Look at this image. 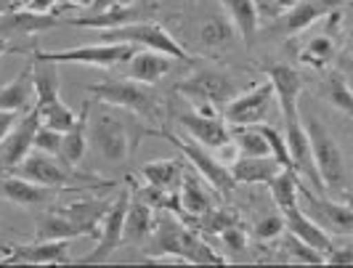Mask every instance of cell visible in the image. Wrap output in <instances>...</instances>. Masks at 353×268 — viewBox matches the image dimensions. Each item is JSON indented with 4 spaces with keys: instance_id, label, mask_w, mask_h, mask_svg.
Listing matches in <instances>:
<instances>
[{
    "instance_id": "obj_1",
    "label": "cell",
    "mask_w": 353,
    "mask_h": 268,
    "mask_svg": "<svg viewBox=\"0 0 353 268\" xmlns=\"http://www.w3.org/2000/svg\"><path fill=\"white\" fill-rule=\"evenodd\" d=\"M85 133H88V149L93 152L96 162H101L106 167H120L136 157L139 143L146 136H154V130H149L136 120V114L125 112V109L99 104L93 112V104L88 107V120H85Z\"/></svg>"
},
{
    "instance_id": "obj_2",
    "label": "cell",
    "mask_w": 353,
    "mask_h": 268,
    "mask_svg": "<svg viewBox=\"0 0 353 268\" xmlns=\"http://www.w3.org/2000/svg\"><path fill=\"white\" fill-rule=\"evenodd\" d=\"M301 123L305 127L314 167H316L324 192H332V197L337 199H348L351 173H348V160H345V152L337 141V136L324 125V120L316 112H303L301 109Z\"/></svg>"
},
{
    "instance_id": "obj_3",
    "label": "cell",
    "mask_w": 353,
    "mask_h": 268,
    "mask_svg": "<svg viewBox=\"0 0 353 268\" xmlns=\"http://www.w3.org/2000/svg\"><path fill=\"white\" fill-rule=\"evenodd\" d=\"M17 176L27 181H35L40 186L59 189V192H74V189H112L117 186L114 181H106L96 173H83L77 170V165H67L56 154H46L32 149L14 170Z\"/></svg>"
},
{
    "instance_id": "obj_4",
    "label": "cell",
    "mask_w": 353,
    "mask_h": 268,
    "mask_svg": "<svg viewBox=\"0 0 353 268\" xmlns=\"http://www.w3.org/2000/svg\"><path fill=\"white\" fill-rule=\"evenodd\" d=\"M85 90L99 104L125 109L146 123H162L165 104L154 85H146V83L130 80V77H106L101 83H88Z\"/></svg>"
},
{
    "instance_id": "obj_5",
    "label": "cell",
    "mask_w": 353,
    "mask_h": 268,
    "mask_svg": "<svg viewBox=\"0 0 353 268\" xmlns=\"http://www.w3.org/2000/svg\"><path fill=\"white\" fill-rule=\"evenodd\" d=\"M176 93L183 96L189 107H212L221 109L229 104L231 99L239 93L236 77L226 70L218 67H196L192 74H186L176 85Z\"/></svg>"
},
{
    "instance_id": "obj_6",
    "label": "cell",
    "mask_w": 353,
    "mask_h": 268,
    "mask_svg": "<svg viewBox=\"0 0 353 268\" xmlns=\"http://www.w3.org/2000/svg\"><path fill=\"white\" fill-rule=\"evenodd\" d=\"M101 40H106V43H130L136 48L157 51V54L170 56L176 61H192L189 48H183L168 27H162L152 19L130 21V24H123V27H112V30H101Z\"/></svg>"
},
{
    "instance_id": "obj_7",
    "label": "cell",
    "mask_w": 353,
    "mask_h": 268,
    "mask_svg": "<svg viewBox=\"0 0 353 268\" xmlns=\"http://www.w3.org/2000/svg\"><path fill=\"white\" fill-rule=\"evenodd\" d=\"M139 48L130 43H90V45H77L67 51H30L32 61H51V64H85V67H99L109 70L114 64H125Z\"/></svg>"
},
{
    "instance_id": "obj_8",
    "label": "cell",
    "mask_w": 353,
    "mask_h": 268,
    "mask_svg": "<svg viewBox=\"0 0 353 268\" xmlns=\"http://www.w3.org/2000/svg\"><path fill=\"white\" fill-rule=\"evenodd\" d=\"M154 136L173 143L178 152L186 157V162L194 165L196 176L202 181H208L218 194H231V192L236 189V183H234V178H231V173H229V165L218 160V154H212L210 149H205L202 143L192 141L189 136H186V138H183V136H176V133H170V130H165V127H162V130H154Z\"/></svg>"
},
{
    "instance_id": "obj_9",
    "label": "cell",
    "mask_w": 353,
    "mask_h": 268,
    "mask_svg": "<svg viewBox=\"0 0 353 268\" xmlns=\"http://www.w3.org/2000/svg\"><path fill=\"white\" fill-rule=\"evenodd\" d=\"M298 202L311 220H316L319 226L332 236H351L353 234V210L348 199L327 197L319 194L314 189H308L301 178V189H298Z\"/></svg>"
},
{
    "instance_id": "obj_10",
    "label": "cell",
    "mask_w": 353,
    "mask_h": 268,
    "mask_svg": "<svg viewBox=\"0 0 353 268\" xmlns=\"http://www.w3.org/2000/svg\"><path fill=\"white\" fill-rule=\"evenodd\" d=\"M128 199H130V186L125 183L123 189H120V197L106 207L104 218H101V223H99L96 247H93L88 255L72 260V263H77V266H99V263H109V258L123 247V220H125Z\"/></svg>"
},
{
    "instance_id": "obj_11",
    "label": "cell",
    "mask_w": 353,
    "mask_h": 268,
    "mask_svg": "<svg viewBox=\"0 0 353 268\" xmlns=\"http://www.w3.org/2000/svg\"><path fill=\"white\" fill-rule=\"evenodd\" d=\"M276 107V96L271 80L255 83L250 90H239L226 107L221 109V117L226 120V125H258L268 123L271 109Z\"/></svg>"
},
{
    "instance_id": "obj_12",
    "label": "cell",
    "mask_w": 353,
    "mask_h": 268,
    "mask_svg": "<svg viewBox=\"0 0 353 268\" xmlns=\"http://www.w3.org/2000/svg\"><path fill=\"white\" fill-rule=\"evenodd\" d=\"M236 37V30L229 21V17L223 14V8L215 3H202L199 11L194 14V21H192V40L202 51L208 54H215L221 48H226L234 43Z\"/></svg>"
},
{
    "instance_id": "obj_13",
    "label": "cell",
    "mask_w": 353,
    "mask_h": 268,
    "mask_svg": "<svg viewBox=\"0 0 353 268\" xmlns=\"http://www.w3.org/2000/svg\"><path fill=\"white\" fill-rule=\"evenodd\" d=\"M170 120L178 127H183L192 141L202 143L210 152L229 143V125L221 114H202V112H194L186 104L183 109H170Z\"/></svg>"
},
{
    "instance_id": "obj_14",
    "label": "cell",
    "mask_w": 353,
    "mask_h": 268,
    "mask_svg": "<svg viewBox=\"0 0 353 268\" xmlns=\"http://www.w3.org/2000/svg\"><path fill=\"white\" fill-rule=\"evenodd\" d=\"M6 250L8 252L0 258L3 266H64V263H72L70 239H35L30 245H14Z\"/></svg>"
},
{
    "instance_id": "obj_15",
    "label": "cell",
    "mask_w": 353,
    "mask_h": 268,
    "mask_svg": "<svg viewBox=\"0 0 353 268\" xmlns=\"http://www.w3.org/2000/svg\"><path fill=\"white\" fill-rule=\"evenodd\" d=\"M157 11V3L154 0H130L123 6H112L104 11H96V14H85V17H74L67 19V24L72 27H80V30H112V27H123L130 21H143V19H152Z\"/></svg>"
},
{
    "instance_id": "obj_16",
    "label": "cell",
    "mask_w": 353,
    "mask_h": 268,
    "mask_svg": "<svg viewBox=\"0 0 353 268\" xmlns=\"http://www.w3.org/2000/svg\"><path fill=\"white\" fill-rule=\"evenodd\" d=\"M348 0H298L290 8H284V14L271 27V32L282 37H292L308 30L314 21H319L321 17L332 14V11H343Z\"/></svg>"
},
{
    "instance_id": "obj_17",
    "label": "cell",
    "mask_w": 353,
    "mask_h": 268,
    "mask_svg": "<svg viewBox=\"0 0 353 268\" xmlns=\"http://www.w3.org/2000/svg\"><path fill=\"white\" fill-rule=\"evenodd\" d=\"M37 125H40V117H37L35 109H30V112H24L17 123H14L11 130L6 133V138L0 141V170H3V173H14L19 162L32 152Z\"/></svg>"
},
{
    "instance_id": "obj_18",
    "label": "cell",
    "mask_w": 353,
    "mask_h": 268,
    "mask_svg": "<svg viewBox=\"0 0 353 268\" xmlns=\"http://www.w3.org/2000/svg\"><path fill=\"white\" fill-rule=\"evenodd\" d=\"M0 194L11 205L24 207V210H46V207L53 205L59 189H48V186H40L35 181L21 178L17 173H8L6 178L0 181Z\"/></svg>"
},
{
    "instance_id": "obj_19",
    "label": "cell",
    "mask_w": 353,
    "mask_h": 268,
    "mask_svg": "<svg viewBox=\"0 0 353 268\" xmlns=\"http://www.w3.org/2000/svg\"><path fill=\"white\" fill-rule=\"evenodd\" d=\"M154 223H157L154 207L149 202H143L139 194L130 192L128 207H125V220H123V245H130V247L143 245L152 236V231H154Z\"/></svg>"
},
{
    "instance_id": "obj_20",
    "label": "cell",
    "mask_w": 353,
    "mask_h": 268,
    "mask_svg": "<svg viewBox=\"0 0 353 268\" xmlns=\"http://www.w3.org/2000/svg\"><path fill=\"white\" fill-rule=\"evenodd\" d=\"M282 215H284V231H287V234L298 236L301 242L311 245V247H314V250H319V252L332 250V245H335V236L324 231V229L319 226L316 220H311V218L305 215V210H303L301 205H292V207H287Z\"/></svg>"
},
{
    "instance_id": "obj_21",
    "label": "cell",
    "mask_w": 353,
    "mask_h": 268,
    "mask_svg": "<svg viewBox=\"0 0 353 268\" xmlns=\"http://www.w3.org/2000/svg\"><path fill=\"white\" fill-rule=\"evenodd\" d=\"M59 24H61V19L53 17V14H32V11H17L14 8L8 14H0V40L40 35V32H48Z\"/></svg>"
},
{
    "instance_id": "obj_22",
    "label": "cell",
    "mask_w": 353,
    "mask_h": 268,
    "mask_svg": "<svg viewBox=\"0 0 353 268\" xmlns=\"http://www.w3.org/2000/svg\"><path fill=\"white\" fill-rule=\"evenodd\" d=\"M80 236H93V231H90L88 226H83L67 207L40 213V218H37L35 239H70V242H74Z\"/></svg>"
},
{
    "instance_id": "obj_23",
    "label": "cell",
    "mask_w": 353,
    "mask_h": 268,
    "mask_svg": "<svg viewBox=\"0 0 353 268\" xmlns=\"http://www.w3.org/2000/svg\"><path fill=\"white\" fill-rule=\"evenodd\" d=\"M205 181L194 176V173H186L183 170V178H181V186H178V207H181V218L194 223L196 218L208 213L210 207H215L212 202V194L202 186Z\"/></svg>"
},
{
    "instance_id": "obj_24",
    "label": "cell",
    "mask_w": 353,
    "mask_h": 268,
    "mask_svg": "<svg viewBox=\"0 0 353 268\" xmlns=\"http://www.w3.org/2000/svg\"><path fill=\"white\" fill-rule=\"evenodd\" d=\"M139 178L162 194H176L181 178H183V162L178 157H162V160L143 162L139 167Z\"/></svg>"
},
{
    "instance_id": "obj_25",
    "label": "cell",
    "mask_w": 353,
    "mask_h": 268,
    "mask_svg": "<svg viewBox=\"0 0 353 268\" xmlns=\"http://www.w3.org/2000/svg\"><path fill=\"white\" fill-rule=\"evenodd\" d=\"M279 170H282V165L274 157H245V154H236L229 162V173L236 186H258V183L265 186Z\"/></svg>"
},
{
    "instance_id": "obj_26",
    "label": "cell",
    "mask_w": 353,
    "mask_h": 268,
    "mask_svg": "<svg viewBox=\"0 0 353 268\" xmlns=\"http://www.w3.org/2000/svg\"><path fill=\"white\" fill-rule=\"evenodd\" d=\"M125 64H128V77H130V80H139V83H146V85H157L162 77L170 74L176 59H170V56H165V54H157V51L139 48Z\"/></svg>"
},
{
    "instance_id": "obj_27",
    "label": "cell",
    "mask_w": 353,
    "mask_h": 268,
    "mask_svg": "<svg viewBox=\"0 0 353 268\" xmlns=\"http://www.w3.org/2000/svg\"><path fill=\"white\" fill-rule=\"evenodd\" d=\"M35 107V88H32V64L24 67L14 80L0 85V109L24 114Z\"/></svg>"
},
{
    "instance_id": "obj_28",
    "label": "cell",
    "mask_w": 353,
    "mask_h": 268,
    "mask_svg": "<svg viewBox=\"0 0 353 268\" xmlns=\"http://www.w3.org/2000/svg\"><path fill=\"white\" fill-rule=\"evenodd\" d=\"M218 6L223 8V14L229 17V21L234 24L236 35L242 37L245 43H252L258 37L261 30V14L255 0H218Z\"/></svg>"
},
{
    "instance_id": "obj_29",
    "label": "cell",
    "mask_w": 353,
    "mask_h": 268,
    "mask_svg": "<svg viewBox=\"0 0 353 268\" xmlns=\"http://www.w3.org/2000/svg\"><path fill=\"white\" fill-rule=\"evenodd\" d=\"M88 107H90V101H85L83 109H80V114H77V120L61 133V146H59V154H56V157H61L67 165H80L83 157L88 154V133H85Z\"/></svg>"
},
{
    "instance_id": "obj_30",
    "label": "cell",
    "mask_w": 353,
    "mask_h": 268,
    "mask_svg": "<svg viewBox=\"0 0 353 268\" xmlns=\"http://www.w3.org/2000/svg\"><path fill=\"white\" fill-rule=\"evenodd\" d=\"M295 59H298L301 64H305V67H311V70H324V67H330L337 59L335 37H330V35L305 37L303 43L295 45Z\"/></svg>"
},
{
    "instance_id": "obj_31",
    "label": "cell",
    "mask_w": 353,
    "mask_h": 268,
    "mask_svg": "<svg viewBox=\"0 0 353 268\" xmlns=\"http://www.w3.org/2000/svg\"><path fill=\"white\" fill-rule=\"evenodd\" d=\"M319 96H321L327 104H332L337 112H343L345 117L353 114V93H351V88H348L345 72L332 70L330 74H324V77L319 80Z\"/></svg>"
},
{
    "instance_id": "obj_32",
    "label": "cell",
    "mask_w": 353,
    "mask_h": 268,
    "mask_svg": "<svg viewBox=\"0 0 353 268\" xmlns=\"http://www.w3.org/2000/svg\"><path fill=\"white\" fill-rule=\"evenodd\" d=\"M271 189V202L276 205V210L284 213L287 207L292 205H301L298 202V189H301V176L295 173V167H282L274 178L265 183Z\"/></svg>"
},
{
    "instance_id": "obj_33",
    "label": "cell",
    "mask_w": 353,
    "mask_h": 268,
    "mask_svg": "<svg viewBox=\"0 0 353 268\" xmlns=\"http://www.w3.org/2000/svg\"><path fill=\"white\" fill-rule=\"evenodd\" d=\"M229 141L236 149V154L245 157H271L268 143L255 125H229Z\"/></svg>"
},
{
    "instance_id": "obj_34",
    "label": "cell",
    "mask_w": 353,
    "mask_h": 268,
    "mask_svg": "<svg viewBox=\"0 0 353 268\" xmlns=\"http://www.w3.org/2000/svg\"><path fill=\"white\" fill-rule=\"evenodd\" d=\"M279 239H282V247L276 250V252H282V258H279V260L303 263V266H324V252L314 250L311 245L301 242L298 236H292V234L284 231Z\"/></svg>"
},
{
    "instance_id": "obj_35",
    "label": "cell",
    "mask_w": 353,
    "mask_h": 268,
    "mask_svg": "<svg viewBox=\"0 0 353 268\" xmlns=\"http://www.w3.org/2000/svg\"><path fill=\"white\" fill-rule=\"evenodd\" d=\"M32 109H35L37 117H40V125H48L53 130H61V133L77 120V112L70 104H64L61 96L48 101V104H40V107H32Z\"/></svg>"
},
{
    "instance_id": "obj_36",
    "label": "cell",
    "mask_w": 353,
    "mask_h": 268,
    "mask_svg": "<svg viewBox=\"0 0 353 268\" xmlns=\"http://www.w3.org/2000/svg\"><path fill=\"white\" fill-rule=\"evenodd\" d=\"M221 242H223V250H226V263L229 260H248L250 255V242L248 231L239 226V223H231L221 231Z\"/></svg>"
},
{
    "instance_id": "obj_37",
    "label": "cell",
    "mask_w": 353,
    "mask_h": 268,
    "mask_svg": "<svg viewBox=\"0 0 353 268\" xmlns=\"http://www.w3.org/2000/svg\"><path fill=\"white\" fill-rule=\"evenodd\" d=\"M284 234V215L279 210H271V213H261L252 220V236L258 242H276Z\"/></svg>"
},
{
    "instance_id": "obj_38",
    "label": "cell",
    "mask_w": 353,
    "mask_h": 268,
    "mask_svg": "<svg viewBox=\"0 0 353 268\" xmlns=\"http://www.w3.org/2000/svg\"><path fill=\"white\" fill-rule=\"evenodd\" d=\"M255 127L261 130V136H263L265 143H268L271 157L279 162L282 167H292V157H290V149H287V141H284L282 133H279L274 125H268V123H258Z\"/></svg>"
},
{
    "instance_id": "obj_39",
    "label": "cell",
    "mask_w": 353,
    "mask_h": 268,
    "mask_svg": "<svg viewBox=\"0 0 353 268\" xmlns=\"http://www.w3.org/2000/svg\"><path fill=\"white\" fill-rule=\"evenodd\" d=\"M59 146H61V130H53L48 125H37L32 149L46 152V154H59Z\"/></svg>"
},
{
    "instance_id": "obj_40",
    "label": "cell",
    "mask_w": 353,
    "mask_h": 268,
    "mask_svg": "<svg viewBox=\"0 0 353 268\" xmlns=\"http://www.w3.org/2000/svg\"><path fill=\"white\" fill-rule=\"evenodd\" d=\"M324 266H353V247L351 245H343L324 252Z\"/></svg>"
},
{
    "instance_id": "obj_41",
    "label": "cell",
    "mask_w": 353,
    "mask_h": 268,
    "mask_svg": "<svg viewBox=\"0 0 353 268\" xmlns=\"http://www.w3.org/2000/svg\"><path fill=\"white\" fill-rule=\"evenodd\" d=\"M27 11L32 14H53L56 11V0H24Z\"/></svg>"
},
{
    "instance_id": "obj_42",
    "label": "cell",
    "mask_w": 353,
    "mask_h": 268,
    "mask_svg": "<svg viewBox=\"0 0 353 268\" xmlns=\"http://www.w3.org/2000/svg\"><path fill=\"white\" fill-rule=\"evenodd\" d=\"M19 117H21V114H17V112H3V109H0V141L6 138V133L14 127V123H17Z\"/></svg>"
},
{
    "instance_id": "obj_43",
    "label": "cell",
    "mask_w": 353,
    "mask_h": 268,
    "mask_svg": "<svg viewBox=\"0 0 353 268\" xmlns=\"http://www.w3.org/2000/svg\"><path fill=\"white\" fill-rule=\"evenodd\" d=\"M72 8H80V11H90L93 8V0H64Z\"/></svg>"
},
{
    "instance_id": "obj_44",
    "label": "cell",
    "mask_w": 353,
    "mask_h": 268,
    "mask_svg": "<svg viewBox=\"0 0 353 268\" xmlns=\"http://www.w3.org/2000/svg\"><path fill=\"white\" fill-rule=\"evenodd\" d=\"M17 8V0H0V14H8Z\"/></svg>"
},
{
    "instance_id": "obj_45",
    "label": "cell",
    "mask_w": 353,
    "mask_h": 268,
    "mask_svg": "<svg viewBox=\"0 0 353 268\" xmlns=\"http://www.w3.org/2000/svg\"><path fill=\"white\" fill-rule=\"evenodd\" d=\"M11 48H14V45H11V43H8V40H0V59H3V56L8 54V51H11Z\"/></svg>"
},
{
    "instance_id": "obj_46",
    "label": "cell",
    "mask_w": 353,
    "mask_h": 268,
    "mask_svg": "<svg viewBox=\"0 0 353 268\" xmlns=\"http://www.w3.org/2000/svg\"><path fill=\"white\" fill-rule=\"evenodd\" d=\"M276 3H279V8H290V6L298 3V0H276Z\"/></svg>"
}]
</instances>
